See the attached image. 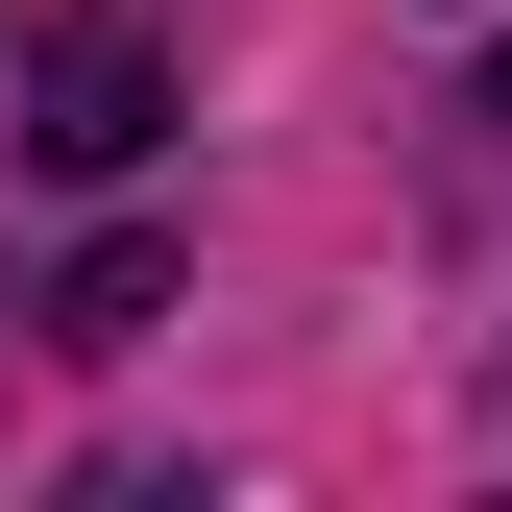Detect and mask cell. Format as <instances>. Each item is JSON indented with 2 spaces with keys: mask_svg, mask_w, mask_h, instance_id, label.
<instances>
[{
  "mask_svg": "<svg viewBox=\"0 0 512 512\" xmlns=\"http://www.w3.org/2000/svg\"><path fill=\"white\" fill-rule=\"evenodd\" d=\"M147 122H171V74L122 25H49V74H25V147L49 171H147Z\"/></svg>",
  "mask_w": 512,
  "mask_h": 512,
  "instance_id": "cell-1",
  "label": "cell"
},
{
  "mask_svg": "<svg viewBox=\"0 0 512 512\" xmlns=\"http://www.w3.org/2000/svg\"><path fill=\"white\" fill-rule=\"evenodd\" d=\"M171 317V244H74V293H49V342H147Z\"/></svg>",
  "mask_w": 512,
  "mask_h": 512,
  "instance_id": "cell-2",
  "label": "cell"
},
{
  "mask_svg": "<svg viewBox=\"0 0 512 512\" xmlns=\"http://www.w3.org/2000/svg\"><path fill=\"white\" fill-rule=\"evenodd\" d=\"M488 122H512V74H488Z\"/></svg>",
  "mask_w": 512,
  "mask_h": 512,
  "instance_id": "cell-3",
  "label": "cell"
}]
</instances>
